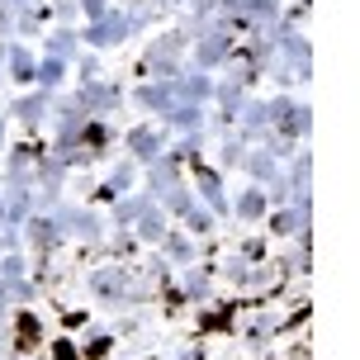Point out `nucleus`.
Wrapping results in <instances>:
<instances>
[{
	"label": "nucleus",
	"mask_w": 360,
	"mask_h": 360,
	"mask_svg": "<svg viewBox=\"0 0 360 360\" xmlns=\"http://www.w3.org/2000/svg\"><path fill=\"white\" fill-rule=\"evenodd\" d=\"M128 34V19H119V15H109V19H95V29H90V43H119V38Z\"/></svg>",
	"instance_id": "f257e3e1"
},
{
	"label": "nucleus",
	"mask_w": 360,
	"mask_h": 360,
	"mask_svg": "<svg viewBox=\"0 0 360 360\" xmlns=\"http://www.w3.org/2000/svg\"><path fill=\"white\" fill-rule=\"evenodd\" d=\"M228 53V34H209L204 43H199V62H214V57Z\"/></svg>",
	"instance_id": "f03ea898"
},
{
	"label": "nucleus",
	"mask_w": 360,
	"mask_h": 360,
	"mask_svg": "<svg viewBox=\"0 0 360 360\" xmlns=\"http://www.w3.org/2000/svg\"><path fill=\"white\" fill-rule=\"evenodd\" d=\"M133 147H138L143 157H152V147H157V143H152V133H133Z\"/></svg>",
	"instance_id": "7ed1b4c3"
},
{
	"label": "nucleus",
	"mask_w": 360,
	"mask_h": 360,
	"mask_svg": "<svg viewBox=\"0 0 360 360\" xmlns=\"http://www.w3.org/2000/svg\"><path fill=\"white\" fill-rule=\"evenodd\" d=\"M86 10H90V15H100V10H105V0H86Z\"/></svg>",
	"instance_id": "20e7f679"
}]
</instances>
